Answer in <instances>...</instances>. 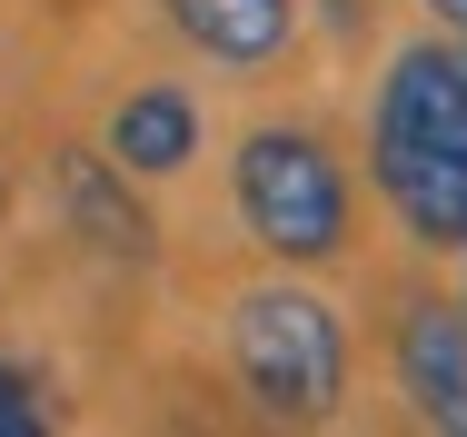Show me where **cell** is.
Wrapping results in <instances>:
<instances>
[{
  "label": "cell",
  "mask_w": 467,
  "mask_h": 437,
  "mask_svg": "<svg viewBox=\"0 0 467 437\" xmlns=\"http://www.w3.org/2000/svg\"><path fill=\"white\" fill-rule=\"evenodd\" d=\"M458 259H467V249H458ZM458 308H467V298H458Z\"/></svg>",
  "instance_id": "11"
},
{
  "label": "cell",
  "mask_w": 467,
  "mask_h": 437,
  "mask_svg": "<svg viewBox=\"0 0 467 437\" xmlns=\"http://www.w3.org/2000/svg\"><path fill=\"white\" fill-rule=\"evenodd\" d=\"M40 418H50V408H40V388H30V378L0 358V437H30Z\"/></svg>",
  "instance_id": "8"
},
{
  "label": "cell",
  "mask_w": 467,
  "mask_h": 437,
  "mask_svg": "<svg viewBox=\"0 0 467 437\" xmlns=\"http://www.w3.org/2000/svg\"><path fill=\"white\" fill-rule=\"evenodd\" d=\"M388 368H398V398H408L428 428L467 437V308L408 298L398 328H388Z\"/></svg>",
  "instance_id": "5"
},
{
  "label": "cell",
  "mask_w": 467,
  "mask_h": 437,
  "mask_svg": "<svg viewBox=\"0 0 467 437\" xmlns=\"http://www.w3.org/2000/svg\"><path fill=\"white\" fill-rule=\"evenodd\" d=\"M428 20H438V30H458V40H467V0H428Z\"/></svg>",
  "instance_id": "9"
},
{
  "label": "cell",
  "mask_w": 467,
  "mask_h": 437,
  "mask_svg": "<svg viewBox=\"0 0 467 437\" xmlns=\"http://www.w3.org/2000/svg\"><path fill=\"white\" fill-rule=\"evenodd\" d=\"M229 209L239 229L288 268H328L358 239V179L308 120H259L229 150Z\"/></svg>",
  "instance_id": "2"
},
{
  "label": "cell",
  "mask_w": 467,
  "mask_h": 437,
  "mask_svg": "<svg viewBox=\"0 0 467 437\" xmlns=\"http://www.w3.org/2000/svg\"><path fill=\"white\" fill-rule=\"evenodd\" d=\"M109 160L130 179H180L199 160V99L180 80H140L119 109H109V140H99Z\"/></svg>",
  "instance_id": "7"
},
{
  "label": "cell",
  "mask_w": 467,
  "mask_h": 437,
  "mask_svg": "<svg viewBox=\"0 0 467 437\" xmlns=\"http://www.w3.org/2000/svg\"><path fill=\"white\" fill-rule=\"evenodd\" d=\"M229 368H239L259 418L318 428L348 398V318L298 278H259L229 298Z\"/></svg>",
  "instance_id": "3"
},
{
  "label": "cell",
  "mask_w": 467,
  "mask_h": 437,
  "mask_svg": "<svg viewBox=\"0 0 467 437\" xmlns=\"http://www.w3.org/2000/svg\"><path fill=\"white\" fill-rule=\"evenodd\" d=\"M50 199H60V229L90 249V259H119V268H150L160 259V219L140 209L130 170L109 150H60L50 160Z\"/></svg>",
  "instance_id": "4"
},
{
  "label": "cell",
  "mask_w": 467,
  "mask_h": 437,
  "mask_svg": "<svg viewBox=\"0 0 467 437\" xmlns=\"http://www.w3.org/2000/svg\"><path fill=\"white\" fill-rule=\"evenodd\" d=\"M160 20L219 70H279L298 40V0H160Z\"/></svg>",
  "instance_id": "6"
},
{
  "label": "cell",
  "mask_w": 467,
  "mask_h": 437,
  "mask_svg": "<svg viewBox=\"0 0 467 437\" xmlns=\"http://www.w3.org/2000/svg\"><path fill=\"white\" fill-rule=\"evenodd\" d=\"M368 179L418 249H438V259L467 249V40L458 30L408 40L388 60L368 109Z\"/></svg>",
  "instance_id": "1"
},
{
  "label": "cell",
  "mask_w": 467,
  "mask_h": 437,
  "mask_svg": "<svg viewBox=\"0 0 467 437\" xmlns=\"http://www.w3.org/2000/svg\"><path fill=\"white\" fill-rule=\"evenodd\" d=\"M0 209H10V179H0Z\"/></svg>",
  "instance_id": "10"
}]
</instances>
